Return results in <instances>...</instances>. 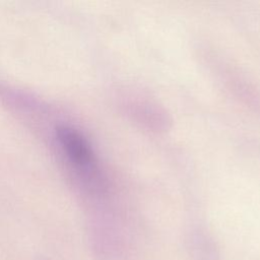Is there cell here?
I'll list each match as a JSON object with an SVG mask.
<instances>
[{
  "instance_id": "cell-1",
  "label": "cell",
  "mask_w": 260,
  "mask_h": 260,
  "mask_svg": "<svg viewBox=\"0 0 260 260\" xmlns=\"http://www.w3.org/2000/svg\"><path fill=\"white\" fill-rule=\"evenodd\" d=\"M59 143L68 160L89 184H100V174L91 147L75 129L61 126L58 131Z\"/></svg>"
}]
</instances>
